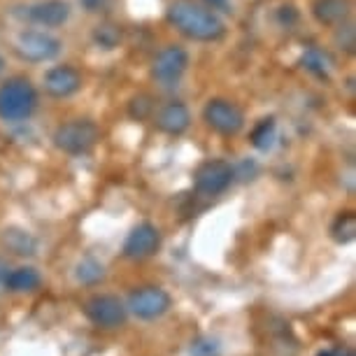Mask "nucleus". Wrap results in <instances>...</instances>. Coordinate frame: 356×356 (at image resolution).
<instances>
[{"instance_id": "nucleus-1", "label": "nucleus", "mask_w": 356, "mask_h": 356, "mask_svg": "<svg viewBox=\"0 0 356 356\" xmlns=\"http://www.w3.org/2000/svg\"><path fill=\"white\" fill-rule=\"evenodd\" d=\"M168 24L193 42H217L226 35V24L217 12L193 0H172L165 10Z\"/></svg>"}, {"instance_id": "nucleus-2", "label": "nucleus", "mask_w": 356, "mask_h": 356, "mask_svg": "<svg viewBox=\"0 0 356 356\" xmlns=\"http://www.w3.org/2000/svg\"><path fill=\"white\" fill-rule=\"evenodd\" d=\"M38 110V91L29 77H10L0 84V122L22 124Z\"/></svg>"}, {"instance_id": "nucleus-3", "label": "nucleus", "mask_w": 356, "mask_h": 356, "mask_svg": "<svg viewBox=\"0 0 356 356\" xmlns=\"http://www.w3.org/2000/svg\"><path fill=\"white\" fill-rule=\"evenodd\" d=\"M100 140V129L91 119H70L56 126L51 136V143L58 152L68 154V156H84L89 154Z\"/></svg>"}, {"instance_id": "nucleus-4", "label": "nucleus", "mask_w": 356, "mask_h": 356, "mask_svg": "<svg viewBox=\"0 0 356 356\" xmlns=\"http://www.w3.org/2000/svg\"><path fill=\"white\" fill-rule=\"evenodd\" d=\"M61 49V40L47 31H22L15 40V51L26 63H49Z\"/></svg>"}, {"instance_id": "nucleus-5", "label": "nucleus", "mask_w": 356, "mask_h": 356, "mask_svg": "<svg viewBox=\"0 0 356 356\" xmlns=\"http://www.w3.org/2000/svg\"><path fill=\"white\" fill-rule=\"evenodd\" d=\"M203 122L217 136L233 138L245 129V112L228 98H210L203 107Z\"/></svg>"}, {"instance_id": "nucleus-6", "label": "nucleus", "mask_w": 356, "mask_h": 356, "mask_svg": "<svg viewBox=\"0 0 356 356\" xmlns=\"http://www.w3.org/2000/svg\"><path fill=\"white\" fill-rule=\"evenodd\" d=\"M189 68V51L182 44H165L152 61V79L161 86H177Z\"/></svg>"}, {"instance_id": "nucleus-7", "label": "nucleus", "mask_w": 356, "mask_h": 356, "mask_svg": "<svg viewBox=\"0 0 356 356\" xmlns=\"http://www.w3.org/2000/svg\"><path fill=\"white\" fill-rule=\"evenodd\" d=\"M233 177H235V170L231 163H226V161H221V159H210L198 165L196 175H193V186H196V191L200 196L212 198V196L224 193L228 186H231Z\"/></svg>"}, {"instance_id": "nucleus-8", "label": "nucleus", "mask_w": 356, "mask_h": 356, "mask_svg": "<svg viewBox=\"0 0 356 356\" xmlns=\"http://www.w3.org/2000/svg\"><path fill=\"white\" fill-rule=\"evenodd\" d=\"M84 314L91 324H96L100 328H117L126 321V305L117 298V296L98 293L86 300Z\"/></svg>"}, {"instance_id": "nucleus-9", "label": "nucleus", "mask_w": 356, "mask_h": 356, "mask_svg": "<svg viewBox=\"0 0 356 356\" xmlns=\"http://www.w3.org/2000/svg\"><path fill=\"white\" fill-rule=\"evenodd\" d=\"M168 307H170V296H168V291H163L161 286H143L129 296L126 310H131L138 319L149 321L165 314Z\"/></svg>"}, {"instance_id": "nucleus-10", "label": "nucleus", "mask_w": 356, "mask_h": 356, "mask_svg": "<svg viewBox=\"0 0 356 356\" xmlns=\"http://www.w3.org/2000/svg\"><path fill=\"white\" fill-rule=\"evenodd\" d=\"M82 72H79L75 65L61 63V65H54L44 72L42 84H44V93L56 100L70 98L82 89Z\"/></svg>"}, {"instance_id": "nucleus-11", "label": "nucleus", "mask_w": 356, "mask_h": 356, "mask_svg": "<svg viewBox=\"0 0 356 356\" xmlns=\"http://www.w3.org/2000/svg\"><path fill=\"white\" fill-rule=\"evenodd\" d=\"M159 247H161V231L154 224H149V221H145V224H138L129 233V238L124 243V257L131 261H143L154 257L159 252Z\"/></svg>"}, {"instance_id": "nucleus-12", "label": "nucleus", "mask_w": 356, "mask_h": 356, "mask_svg": "<svg viewBox=\"0 0 356 356\" xmlns=\"http://www.w3.org/2000/svg\"><path fill=\"white\" fill-rule=\"evenodd\" d=\"M26 17L42 29H58L70 19V5L65 0H38L26 8Z\"/></svg>"}, {"instance_id": "nucleus-13", "label": "nucleus", "mask_w": 356, "mask_h": 356, "mask_svg": "<svg viewBox=\"0 0 356 356\" xmlns=\"http://www.w3.org/2000/svg\"><path fill=\"white\" fill-rule=\"evenodd\" d=\"M156 129L165 136H184L191 126V112L182 100H168V103L156 112Z\"/></svg>"}, {"instance_id": "nucleus-14", "label": "nucleus", "mask_w": 356, "mask_h": 356, "mask_svg": "<svg viewBox=\"0 0 356 356\" xmlns=\"http://www.w3.org/2000/svg\"><path fill=\"white\" fill-rule=\"evenodd\" d=\"M352 0H314L312 3V17L321 26H338L352 17Z\"/></svg>"}, {"instance_id": "nucleus-15", "label": "nucleus", "mask_w": 356, "mask_h": 356, "mask_svg": "<svg viewBox=\"0 0 356 356\" xmlns=\"http://www.w3.org/2000/svg\"><path fill=\"white\" fill-rule=\"evenodd\" d=\"M40 284H42V277H40V273L31 266L15 268V270L5 273V277H3V286L12 293L35 291Z\"/></svg>"}, {"instance_id": "nucleus-16", "label": "nucleus", "mask_w": 356, "mask_h": 356, "mask_svg": "<svg viewBox=\"0 0 356 356\" xmlns=\"http://www.w3.org/2000/svg\"><path fill=\"white\" fill-rule=\"evenodd\" d=\"M300 65H303L310 75L319 77V79H328L335 63L326 49H321V47H307L303 51V56H300Z\"/></svg>"}, {"instance_id": "nucleus-17", "label": "nucleus", "mask_w": 356, "mask_h": 356, "mask_svg": "<svg viewBox=\"0 0 356 356\" xmlns=\"http://www.w3.org/2000/svg\"><path fill=\"white\" fill-rule=\"evenodd\" d=\"M275 140H277V122L275 117H264L254 124V129L250 133V143L254 149L259 152H270L275 147Z\"/></svg>"}, {"instance_id": "nucleus-18", "label": "nucleus", "mask_w": 356, "mask_h": 356, "mask_svg": "<svg viewBox=\"0 0 356 356\" xmlns=\"http://www.w3.org/2000/svg\"><path fill=\"white\" fill-rule=\"evenodd\" d=\"M91 40H93V44H96L98 49L112 51V49H117V47L122 44L124 31H122V26H117L112 22H103V24H98L96 29H93Z\"/></svg>"}, {"instance_id": "nucleus-19", "label": "nucleus", "mask_w": 356, "mask_h": 356, "mask_svg": "<svg viewBox=\"0 0 356 356\" xmlns=\"http://www.w3.org/2000/svg\"><path fill=\"white\" fill-rule=\"evenodd\" d=\"M3 240H5V245H8V250L15 252L17 257H33L38 250L35 238H33L31 233L22 231V228H8V231L3 233Z\"/></svg>"}, {"instance_id": "nucleus-20", "label": "nucleus", "mask_w": 356, "mask_h": 356, "mask_svg": "<svg viewBox=\"0 0 356 356\" xmlns=\"http://www.w3.org/2000/svg\"><path fill=\"white\" fill-rule=\"evenodd\" d=\"M331 238L338 245H349L356 238V214L340 212L331 224Z\"/></svg>"}, {"instance_id": "nucleus-21", "label": "nucleus", "mask_w": 356, "mask_h": 356, "mask_svg": "<svg viewBox=\"0 0 356 356\" xmlns=\"http://www.w3.org/2000/svg\"><path fill=\"white\" fill-rule=\"evenodd\" d=\"M335 33H333V44L338 47L342 54H354L356 51V29H354V22L347 19L338 26H333Z\"/></svg>"}, {"instance_id": "nucleus-22", "label": "nucleus", "mask_w": 356, "mask_h": 356, "mask_svg": "<svg viewBox=\"0 0 356 356\" xmlns=\"http://www.w3.org/2000/svg\"><path fill=\"white\" fill-rule=\"evenodd\" d=\"M129 114H131V119H136V122L149 119L154 114V98L149 93H138V96H133L129 103Z\"/></svg>"}, {"instance_id": "nucleus-23", "label": "nucleus", "mask_w": 356, "mask_h": 356, "mask_svg": "<svg viewBox=\"0 0 356 356\" xmlns=\"http://www.w3.org/2000/svg\"><path fill=\"white\" fill-rule=\"evenodd\" d=\"M103 266L98 264L96 259H84L82 264L77 266V280L82 284H96V282L103 280Z\"/></svg>"}, {"instance_id": "nucleus-24", "label": "nucleus", "mask_w": 356, "mask_h": 356, "mask_svg": "<svg viewBox=\"0 0 356 356\" xmlns=\"http://www.w3.org/2000/svg\"><path fill=\"white\" fill-rule=\"evenodd\" d=\"M221 345L214 338H198L191 342V356H219Z\"/></svg>"}, {"instance_id": "nucleus-25", "label": "nucleus", "mask_w": 356, "mask_h": 356, "mask_svg": "<svg viewBox=\"0 0 356 356\" xmlns=\"http://www.w3.org/2000/svg\"><path fill=\"white\" fill-rule=\"evenodd\" d=\"M296 19H298V12H296L293 5H282V8H280V22L291 26Z\"/></svg>"}, {"instance_id": "nucleus-26", "label": "nucleus", "mask_w": 356, "mask_h": 356, "mask_svg": "<svg viewBox=\"0 0 356 356\" xmlns=\"http://www.w3.org/2000/svg\"><path fill=\"white\" fill-rule=\"evenodd\" d=\"M79 3H82V8L86 10V12H100L107 5V0H79Z\"/></svg>"}, {"instance_id": "nucleus-27", "label": "nucleus", "mask_w": 356, "mask_h": 356, "mask_svg": "<svg viewBox=\"0 0 356 356\" xmlns=\"http://www.w3.org/2000/svg\"><path fill=\"white\" fill-rule=\"evenodd\" d=\"M317 356H352L347 349H326V352H319Z\"/></svg>"}, {"instance_id": "nucleus-28", "label": "nucleus", "mask_w": 356, "mask_h": 356, "mask_svg": "<svg viewBox=\"0 0 356 356\" xmlns=\"http://www.w3.org/2000/svg\"><path fill=\"white\" fill-rule=\"evenodd\" d=\"M5 273H8V270H5L3 261H0V284H3V277H5Z\"/></svg>"}, {"instance_id": "nucleus-29", "label": "nucleus", "mask_w": 356, "mask_h": 356, "mask_svg": "<svg viewBox=\"0 0 356 356\" xmlns=\"http://www.w3.org/2000/svg\"><path fill=\"white\" fill-rule=\"evenodd\" d=\"M207 3H210V5H212V8H214V5H224V3H226V0H207Z\"/></svg>"}, {"instance_id": "nucleus-30", "label": "nucleus", "mask_w": 356, "mask_h": 356, "mask_svg": "<svg viewBox=\"0 0 356 356\" xmlns=\"http://www.w3.org/2000/svg\"><path fill=\"white\" fill-rule=\"evenodd\" d=\"M3 72H5V58L0 56V75H3Z\"/></svg>"}]
</instances>
